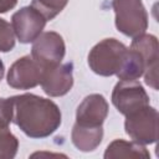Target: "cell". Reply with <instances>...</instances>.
<instances>
[{
	"label": "cell",
	"instance_id": "obj_3",
	"mask_svg": "<svg viewBox=\"0 0 159 159\" xmlns=\"http://www.w3.org/2000/svg\"><path fill=\"white\" fill-rule=\"evenodd\" d=\"M116 27L128 37H137L148 29V12L142 0H112Z\"/></svg>",
	"mask_w": 159,
	"mask_h": 159
},
{
	"label": "cell",
	"instance_id": "obj_19",
	"mask_svg": "<svg viewBox=\"0 0 159 159\" xmlns=\"http://www.w3.org/2000/svg\"><path fill=\"white\" fill-rule=\"evenodd\" d=\"M17 4V0H0V14H5L12 10Z\"/></svg>",
	"mask_w": 159,
	"mask_h": 159
},
{
	"label": "cell",
	"instance_id": "obj_9",
	"mask_svg": "<svg viewBox=\"0 0 159 159\" xmlns=\"http://www.w3.org/2000/svg\"><path fill=\"white\" fill-rule=\"evenodd\" d=\"M130 48L140 53L144 60V81L153 89H158V60H159V43L158 39L150 34H142L133 37Z\"/></svg>",
	"mask_w": 159,
	"mask_h": 159
},
{
	"label": "cell",
	"instance_id": "obj_15",
	"mask_svg": "<svg viewBox=\"0 0 159 159\" xmlns=\"http://www.w3.org/2000/svg\"><path fill=\"white\" fill-rule=\"evenodd\" d=\"M67 2L68 0H32L31 6L48 21L55 19L66 7Z\"/></svg>",
	"mask_w": 159,
	"mask_h": 159
},
{
	"label": "cell",
	"instance_id": "obj_20",
	"mask_svg": "<svg viewBox=\"0 0 159 159\" xmlns=\"http://www.w3.org/2000/svg\"><path fill=\"white\" fill-rule=\"evenodd\" d=\"M39 155H50V157H66L62 154H52V153H35L31 157H39Z\"/></svg>",
	"mask_w": 159,
	"mask_h": 159
},
{
	"label": "cell",
	"instance_id": "obj_10",
	"mask_svg": "<svg viewBox=\"0 0 159 159\" xmlns=\"http://www.w3.org/2000/svg\"><path fill=\"white\" fill-rule=\"evenodd\" d=\"M42 67L32 58L26 55L17 58L9 68L7 84L15 89H30L40 84Z\"/></svg>",
	"mask_w": 159,
	"mask_h": 159
},
{
	"label": "cell",
	"instance_id": "obj_8",
	"mask_svg": "<svg viewBox=\"0 0 159 159\" xmlns=\"http://www.w3.org/2000/svg\"><path fill=\"white\" fill-rule=\"evenodd\" d=\"M40 84L50 97L67 94L73 86V63H58L42 68Z\"/></svg>",
	"mask_w": 159,
	"mask_h": 159
},
{
	"label": "cell",
	"instance_id": "obj_1",
	"mask_svg": "<svg viewBox=\"0 0 159 159\" xmlns=\"http://www.w3.org/2000/svg\"><path fill=\"white\" fill-rule=\"evenodd\" d=\"M14 123L30 138L41 139L53 134L62 123L58 106L34 93L12 96Z\"/></svg>",
	"mask_w": 159,
	"mask_h": 159
},
{
	"label": "cell",
	"instance_id": "obj_13",
	"mask_svg": "<svg viewBox=\"0 0 159 159\" xmlns=\"http://www.w3.org/2000/svg\"><path fill=\"white\" fill-rule=\"evenodd\" d=\"M106 159L113 158H142L148 159L150 158L149 150L145 148L144 144L138 142H127L124 139H114L106 149L104 155Z\"/></svg>",
	"mask_w": 159,
	"mask_h": 159
},
{
	"label": "cell",
	"instance_id": "obj_17",
	"mask_svg": "<svg viewBox=\"0 0 159 159\" xmlns=\"http://www.w3.org/2000/svg\"><path fill=\"white\" fill-rule=\"evenodd\" d=\"M15 47V35L11 25L0 17V52H9Z\"/></svg>",
	"mask_w": 159,
	"mask_h": 159
},
{
	"label": "cell",
	"instance_id": "obj_7",
	"mask_svg": "<svg viewBox=\"0 0 159 159\" xmlns=\"http://www.w3.org/2000/svg\"><path fill=\"white\" fill-rule=\"evenodd\" d=\"M47 20L31 5L24 6L11 16L14 35L21 43L34 42L43 31Z\"/></svg>",
	"mask_w": 159,
	"mask_h": 159
},
{
	"label": "cell",
	"instance_id": "obj_21",
	"mask_svg": "<svg viewBox=\"0 0 159 159\" xmlns=\"http://www.w3.org/2000/svg\"><path fill=\"white\" fill-rule=\"evenodd\" d=\"M4 73H5V66H4V62H2V60L0 58V81L2 80V77H4Z\"/></svg>",
	"mask_w": 159,
	"mask_h": 159
},
{
	"label": "cell",
	"instance_id": "obj_2",
	"mask_svg": "<svg viewBox=\"0 0 159 159\" xmlns=\"http://www.w3.org/2000/svg\"><path fill=\"white\" fill-rule=\"evenodd\" d=\"M127 50L128 47L117 39H104L89 51L88 66L96 75L114 76L122 67Z\"/></svg>",
	"mask_w": 159,
	"mask_h": 159
},
{
	"label": "cell",
	"instance_id": "obj_11",
	"mask_svg": "<svg viewBox=\"0 0 159 159\" xmlns=\"http://www.w3.org/2000/svg\"><path fill=\"white\" fill-rule=\"evenodd\" d=\"M109 106L99 93H92L83 98L76 109V123L81 125H103L108 116Z\"/></svg>",
	"mask_w": 159,
	"mask_h": 159
},
{
	"label": "cell",
	"instance_id": "obj_16",
	"mask_svg": "<svg viewBox=\"0 0 159 159\" xmlns=\"http://www.w3.org/2000/svg\"><path fill=\"white\" fill-rule=\"evenodd\" d=\"M17 149V138L9 130V128H0V158L11 159L16 155Z\"/></svg>",
	"mask_w": 159,
	"mask_h": 159
},
{
	"label": "cell",
	"instance_id": "obj_14",
	"mask_svg": "<svg viewBox=\"0 0 159 159\" xmlns=\"http://www.w3.org/2000/svg\"><path fill=\"white\" fill-rule=\"evenodd\" d=\"M144 70H145V63H144L143 57L140 56L139 52L129 47L127 50L122 67L116 76L119 80L133 81V80H138L139 77H142L144 73Z\"/></svg>",
	"mask_w": 159,
	"mask_h": 159
},
{
	"label": "cell",
	"instance_id": "obj_6",
	"mask_svg": "<svg viewBox=\"0 0 159 159\" xmlns=\"http://www.w3.org/2000/svg\"><path fill=\"white\" fill-rule=\"evenodd\" d=\"M66 55L63 37L55 31L41 32L32 42L31 56L42 67L58 65Z\"/></svg>",
	"mask_w": 159,
	"mask_h": 159
},
{
	"label": "cell",
	"instance_id": "obj_4",
	"mask_svg": "<svg viewBox=\"0 0 159 159\" xmlns=\"http://www.w3.org/2000/svg\"><path fill=\"white\" fill-rule=\"evenodd\" d=\"M158 111L150 104L125 116V133L140 144H153L158 139Z\"/></svg>",
	"mask_w": 159,
	"mask_h": 159
},
{
	"label": "cell",
	"instance_id": "obj_5",
	"mask_svg": "<svg viewBox=\"0 0 159 159\" xmlns=\"http://www.w3.org/2000/svg\"><path fill=\"white\" fill-rule=\"evenodd\" d=\"M149 102L148 93L137 80H119L112 91V103L123 116H128L148 106Z\"/></svg>",
	"mask_w": 159,
	"mask_h": 159
},
{
	"label": "cell",
	"instance_id": "obj_18",
	"mask_svg": "<svg viewBox=\"0 0 159 159\" xmlns=\"http://www.w3.org/2000/svg\"><path fill=\"white\" fill-rule=\"evenodd\" d=\"M14 118L12 98H0V128H9Z\"/></svg>",
	"mask_w": 159,
	"mask_h": 159
},
{
	"label": "cell",
	"instance_id": "obj_12",
	"mask_svg": "<svg viewBox=\"0 0 159 159\" xmlns=\"http://www.w3.org/2000/svg\"><path fill=\"white\" fill-rule=\"evenodd\" d=\"M103 139V127H89L75 123L71 132V140L73 145L84 153L93 152L98 148Z\"/></svg>",
	"mask_w": 159,
	"mask_h": 159
}]
</instances>
